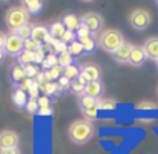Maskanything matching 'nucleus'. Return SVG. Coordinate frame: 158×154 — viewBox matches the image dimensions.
<instances>
[{"mask_svg":"<svg viewBox=\"0 0 158 154\" xmlns=\"http://www.w3.org/2000/svg\"><path fill=\"white\" fill-rule=\"evenodd\" d=\"M95 133V128L92 125L91 120H75L71 123L69 130H68V134H69V139L74 142V143H78V145H83L86 143L88 140L92 139Z\"/></svg>","mask_w":158,"mask_h":154,"instance_id":"1","label":"nucleus"},{"mask_svg":"<svg viewBox=\"0 0 158 154\" xmlns=\"http://www.w3.org/2000/svg\"><path fill=\"white\" fill-rule=\"evenodd\" d=\"M98 43L105 51L114 54L121 45H124V40L118 29H106L98 36Z\"/></svg>","mask_w":158,"mask_h":154,"instance_id":"2","label":"nucleus"},{"mask_svg":"<svg viewBox=\"0 0 158 154\" xmlns=\"http://www.w3.org/2000/svg\"><path fill=\"white\" fill-rule=\"evenodd\" d=\"M28 19H29V14L28 11L23 8V6H17V8H11L8 12H6V17H5V22L6 25L14 31H17L19 28L28 25Z\"/></svg>","mask_w":158,"mask_h":154,"instance_id":"3","label":"nucleus"},{"mask_svg":"<svg viewBox=\"0 0 158 154\" xmlns=\"http://www.w3.org/2000/svg\"><path fill=\"white\" fill-rule=\"evenodd\" d=\"M129 22H131V25H132L135 29L143 31V29H146V28L149 26V23H151V14H149L148 11H144V9H135V11L131 12Z\"/></svg>","mask_w":158,"mask_h":154,"instance_id":"4","label":"nucleus"},{"mask_svg":"<svg viewBox=\"0 0 158 154\" xmlns=\"http://www.w3.org/2000/svg\"><path fill=\"white\" fill-rule=\"evenodd\" d=\"M3 50L8 52L9 55H19V54H22V52L25 51V42L19 36H15L12 33L11 36L6 37V43H5V48Z\"/></svg>","mask_w":158,"mask_h":154,"instance_id":"5","label":"nucleus"},{"mask_svg":"<svg viewBox=\"0 0 158 154\" xmlns=\"http://www.w3.org/2000/svg\"><path fill=\"white\" fill-rule=\"evenodd\" d=\"M19 134L11 130H5L0 133V150H11L19 147Z\"/></svg>","mask_w":158,"mask_h":154,"instance_id":"6","label":"nucleus"},{"mask_svg":"<svg viewBox=\"0 0 158 154\" xmlns=\"http://www.w3.org/2000/svg\"><path fill=\"white\" fill-rule=\"evenodd\" d=\"M81 23H83V25H86V26H88V29H89L91 33L97 34V33L100 31L102 25H103V19H102V15H100V14H97V12H89V14L83 15Z\"/></svg>","mask_w":158,"mask_h":154,"instance_id":"7","label":"nucleus"},{"mask_svg":"<svg viewBox=\"0 0 158 154\" xmlns=\"http://www.w3.org/2000/svg\"><path fill=\"white\" fill-rule=\"evenodd\" d=\"M31 39L34 40V42H37V43H48V45H51L54 42L52 36H51V33L46 29V26H43V25H37V26H32V36H31Z\"/></svg>","mask_w":158,"mask_h":154,"instance_id":"8","label":"nucleus"},{"mask_svg":"<svg viewBox=\"0 0 158 154\" xmlns=\"http://www.w3.org/2000/svg\"><path fill=\"white\" fill-rule=\"evenodd\" d=\"M80 69H81V76L88 80V83H91V82H100V79H102V69L97 65L88 63V65H83Z\"/></svg>","mask_w":158,"mask_h":154,"instance_id":"9","label":"nucleus"},{"mask_svg":"<svg viewBox=\"0 0 158 154\" xmlns=\"http://www.w3.org/2000/svg\"><path fill=\"white\" fill-rule=\"evenodd\" d=\"M146 59H148V55H146V52L143 50V46H134L127 63H131L132 66H141L146 62Z\"/></svg>","mask_w":158,"mask_h":154,"instance_id":"10","label":"nucleus"},{"mask_svg":"<svg viewBox=\"0 0 158 154\" xmlns=\"http://www.w3.org/2000/svg\"><path fill=\"white\" fill-rule=\"evenodd\" d=\"M143 50L146 52V55L152 60H158V37H151L144 42Z\"/></svg>","mask_w":158,"mask_h":154,"instance_id":"11","label":"nucleus"},{"mask_svg":"<svg viewBox=\"0 0 158 154\" xmlns=\"http://www.w3.org/2000/svg\"><path fill=\"white\" fill-rule=\"evenodd\" d=\"M103 90H105V88H103V83H102V82H91V83L86 85L85 94L89 96V97L97 99V97H100V96L103 94Z\"/></svg>","mask_w":158,"mask_h":154,"instance_id":"12","label":"nucleus"},{"mask_svg":"<svg viewBox=\"0 0 158 154\" xmlns=\"http://www.w3.org/2000/svg\"><path fill=\"white\" fill-rule=\"evenodd\" d=\"M132 45H129V43H124V45H121L117 51L114 52V57H115V60H118V62H121V63H124V62H129V57H131V52H132Z\"/></svg>","mask_w":158,"mask_h":154,"instance_id":"13","label":"nucleus"},{"mask_svg":"<svg viewBox=\"0 0 158 154\" xmlns=\"http://www.w3.org/2000/svg\"><path fill=\"white\" fill-rule=\"evenodd\" d=\"M63 25H64V28L68 29V31H77L78 28H80V25H81V20L75 15V14H66L64 17H63Z\"/></svg>","mask_w":158,"mask_h":154,"instance_id":"14","label":"nucleus"},{"mask_svg":"<svg viewBox=\"0 0 158 154\" xmlns=\"http://www.w3.org/2000/svg\"><path fill=\"white\" fill-rule=\"evenodd\" d=\"M12 102L14 105H17L19 108H25L28 105V100H26V93L20 88H17L14 93H12Z\"/></svg>","mask_w":158,"mask_h":154,"instance_id":"15","label":"nucleus"},{"mask_svg":"<svg viewBox=\"0 0 158 154\" xmlns=\"http://www.w3.org/2000/svg\"><path fill=\"white\" fill-rule=\"evenodd\" d=\"M80 74H81V69H80L77 65H74V63L63 69V77H66V79H69V80H75V79H78Z\"/></svg>","mask_w":158,"mask_h":154,"instance_id":"16","label":"nucleus"},{"mask_svg":"<svg viewBox=\"0 0 158 154\" xmlns=\"http://www.w3.org/2000/svg\"><path fill=\"white\" fill-rule=\"evenodd\" d=\"M78 105L81 109H91V108H97V99L94 97H89L86 94L80 96L78 97Z\"/></svg>","mask_w":158,"mask_h":154,"instance_id":"17","label":"nucleus"},{"mask_svg":"<svg viewBox=\"0 0 158 154\" xmlns=\"http://www.w3.org/2000/svg\"><path fill=\"white\" fill-rule=\"evenodd\" d=\"M42 6H43V3L39 2V0H26V2H23V8L28 11V14H29V12H31V14L40 12Z\"/></svg>","mask_w":158,"mask_h":154,"instance_id":"18","label":"nucleus"},{"mask_svg":"<svg viewBox=\"0 0 158 154\" xmlns=\"http://www.w3.org/2000/svg\"><path fill=\"white\" fill-rule=\"evenodd\" d=\"M64 33H66V28H64L63 22H57L51 26V36H52L54 40H61Z\"/></svg>","mask_w":158,"mask_h":154,"instance_id":"19","label":"nucleus"},{"mask_svg":"<svg viewBox=\"0 0 158 154\" xmlns=\"http://www.w3.org/2000/svg\"><path fill=\"white\" fill-rule=\"evenodd\" d=\"M14 34H15V36H19L23 42H26V40H29V39H31V36H32V26L28 23V25H25V26L19 28L17 31H14Z\"/></svg>","mask_w":158,"mask_h":154,"instance_id":"20","label":"nucleus"},{"mask_svg":"<svg viewBox=\"0 0 158 154\" xmlns=\"http://www.w3.org/2000/svg\"><path fill=\"white\" fill-rule=\"evenodd\" d=\"M12 80L14 82H23L26 79V73H25V68L22 65H15L12 68V74H11Z\"/></svg>","mask_w":158,"mask_h":154,"instance_id":"21","label":"nucleus"},{"mask_svg":"<svg viewBox=\"0 0 158 154\" xmlns=\"http://www.w3.org/2000/svg\"><path fill=\"white\" fill-rule=\"evenodd\" d=\"M72 60H74V57L69 54V51H64L63 54L58 55V66H61V68L64 69V68H68L69 65H72Z\"/></svg>","mask_w":158,"mask_h":154,"instance_id":"22","label":"nucleus"},{"mask_svg":"<svg viewBox=\"0 0 158 154\" xmlns=\"http://www.w3.org/2000/svg\"><path fill=\"white\" fill-rule=\"evenodd\" d=\"M68 51L69 54L74 57V55H80L81 52H85V48H83V45L80 43V42H72V43H69V46H68Z\"/></svg>","mask_w":158,"mask_h":154,"instance_id":"23","label":"nucleus"},{"mask_svg":"<svg viewBox=\"0 0 158 154\" xmlns=\"http://www.w3.org/2000/svg\"><path fill=\"white\" fill-rule=\"evenodd\" d=\"M63 71V68L61 66H54V68H51V69H48V73H45V77H46V80L48 82H52L54 79H58L60 77V73Z\"/></svg>","mask_w":158,"mask_h":154,"instance_id":"24","label":"nucleus"},{"mask_svg":"<svg viewBox=\"0 0 158 154\" xmlns=\"http://www.w3.org/2000/svg\"><path fill=\"white\" fill-rule=\"evenodd\" d=\"M85 88H86V85H85L83 82H80L78 79H75V80H72V82H71V90H72L75 94H78V96H83Z\"/></svg>","mask_w":158,"mask_h":154,"instance_id":"25","label":"nucleus"},{"mask_svg":"<svg viewBox=\"0 0 158 154\" xmlns=\"http://www.w3.org/2000/svg\"><path fill=\"white\" fill-rule=\"evenodd\" d=\"M20 62L22 65H31L32 62H35V52L23 51L20 54Z\"/></svg>","mask_w":158,"mask_h":154,"instance_id":"26","label":"nucleus"},{"mask_svg":"<svg viewBox=\"0 0 158 154\" xmlns=\"http://www.w3.org/2000/svg\"><path fill=\"white\" fill-rule=\"evenodd\" d=\"M97 108L109 111V109H114L115 108V102L114 100H109V99H98L97 100Z\"/></svg>","mask_w":158,"mask_h":154,"instance_id":"27","label":"nucleus"},{"mask_svg":"<svg viewBox=\"0 0 158 154\" xmlns=\"http://www.w3.org/2000/svg\"><path fill=\"white\" fill-rule=\"evenodd\" d=\"M80 43L83 45L85 51H88V52H92L94 48H95V42H94V39L91 36L89 37H85V39H80Z\"/></svg>","mask_w":158,"mask_h":154,"instance_id":"28","label":"nucleus"},{"mask_svg":"<svg viewBox=\"0 0 158 154\" xmlns=\"http://www.w3.org/2000/svg\"><path fill=\"white\" fill-rule=\"evenodd\" d=\"M57 65H58V57H55L54 54L46 55V57H45V60H43V66H45V68H48V69H51V68L57 66Z\"/></svg>","mask_w":158,"mask_h":154,"instance_id":"29","label":"nucleus"},{"mask_svg":"<svg viewBox=\"0 0 158 154\" xmlns=\"http://www.w3.org/2000/svg\"><path fill=\"white\" fill-rule=\"evenodd\" d=\"M39 50H42V46H40V43H37V42H34L32 39H29V40H26L25 42V51H29V52H37Z\"/></svg>","mask_w":158,"mask_h":154,"instance_id":"30","label":"nucleus"},{"mask_svg":"<svg viewBox=\"0 0 158 154\" xmlns=\"http://www.w3.org/2000/svg\"><path fill=\"white\" fill-rule=\"evenodd\" d=\"M46 94H57L58 91H60V88H58V85H55L52 82H48V83H45L43 86H40Z\"/></svg>","mask_w":158,"mask_h":154,"instance_id":"31","label":"nucleus"},{"mask_svg":"<svg viewBox=\"0 0 158 154\" xmlns=\"http://www.w3.org/2000/svg\"><path fill=\"white\" fill-rule=\"evenodd\" d=\"M86 120H95L98 117V108H91V109H81Z\"/></svg>","mask_w":158,"mask_h":154,"instance_id":"32","label":"nucleus"},{"mask_svg":"<svg viewBox=\"0 0 158 154\" xmlns=\"http://www.w3.org/2000/svg\"><path fill=\"white\" fill-rule=\"evenodd\" d=\"M26 109H28V112L29 114H35V112H39V102H37V99H29L28 100V105H26Z\"/></svg>","mask_w":158,"mask_h":154,"instance_id":"33","label":"nucleus"},{"mask_svg":"<svg viewBox=\"0 0 158 154\" xmlns=\"http://www.w3.org/2000/svg\"><path fill=\"white\" fill-rule=\"evenodd\" d=\"M23 68H25V73H26L28 79H32V77H35L39 74V69L34 65H23Z\"/></svg>","mask_w":158,"mask_h":154,"instance_id":"34","label":"nucleus"},{"mask_svg":"<svg viewBox=\"0 0 158 154\" xmlns=\"http://www.w3.org/2000/svg\"><path fill=\"white\" fill-rule=\"evenodd\" d=\"M51 45L54 46V50H55L57 52H60V54H63L64 51H68V46H66V43H64V42H61V40H54Z\"/></svg>","mask_w":158,"mask_h":154,"instance_id":"35","label":"nucleus"},{"mask_svg":"<svg viewBox=\"0 0 158 154\" xmlns=\"http://www.w3.org/2000/svg\"><path fill=\"white\" fill-rule=\"evenodd\" d=\"M75 33H77V36H78L80 39H85V37H89V33H91V31L88 29V26H86V25H83V23H81V25H80V28H78Z\"/></svg>","mask_w":158,"mask_h":154,"instance_id":"36","label":"nucleus"},{"mask_svg":"<svg viewBox=\"0 0 158 154\" xmlns=\"http://www.w3.org/2000/svg\"><path fill=\"white\" fill-rule=\"evenodd\" d=\"M58 88H60L61 91L69 90V88H71V80L66 79V77H60V79H58Z\"/></svg>","mask_w":158,"mask_h":154,"instance_id":"37","label":"nucleus"},{"mask_svg":"<svg viewBox=\"0 0 158 154\" xmlns=\"http://www.w3.org/2000/svg\"><path fill=\"white\" fill-rule=\"evenodd\" d=\"M32 85H34V82H32V79H25L23 82H22V85H20V90H23L25 93H29V90L32 88Z\"/></svg>","mask_w":158,"mask_h":154,"instance_id":"38","label":"nucleus"},{"mask_svg":"<svg viewBox=\"0 0 158 154\" xmlns=\"http://www.w3.org/2000/svg\"><path fill=\"white\" fill-rule=\"evenodd\" d=\"M61 42H64V43H68V42H74V33L72 31H68L66 29V33L63 34V37H61Z\"/></svg>","mask_w":158,"mask_h":154,"instance_id":"39","label":"nucleus"},{"mask_svg":"<svg viewBox=\"0 0 158 154\" xmlns=\"http://www.w3.org/2000/svg\"><path fill=\"white\" fill-rule=\"evenodd\" d=\"M37 102H39V108H48L49 106V99L48 97H40Z\"/></svg>","mask_w":158,"mask_h":154,"instance_id":"40","label":"nucleus"},{"mask_svg":"<svg viewBox=\"0 0 158 154\" xmlns=\"http://www.w3.org/2000/svg\"><path fill=\"white\" fill-rule=\"evenodd\" d=\"M51 114H52L51 106H48V108H40V109H39V116H51Z\"/></svg>","mask_w":158,"mask_h":154,"instance_id":"41","label":"nucleus"},{"mask_svg":"<svg viewBox=\"0 0 158 154\" xmlns=\"http://www.w3.org/2000/svg\"><path fill=\"white\" fill-rule=\"evenodd\" d=\"M0 154H20L19 148H11V150H0Z\"/></svg>","mask_w":158,"mask_h":154,"instance_id":"42","label":"nucleus"},{"mask_svg":"<svg viewBox=\"0 0 158 154\" xmlns=\"http://www.w3.org/2000/svg\"><path fill=\"white\" fill-rule=\"evenodd\" d=\"M43 50H39V51L35 52V62H42L43 63Z\"/></svg>","mask_w":158,"mask_h":154,"instance_id":"43","label":"nucleus"},{"mask_svg":"<svg viewBox=\"0 0 158 154\" xmlns=\"http://www.w3.org/2000/svg\"><path fill=\"white\" fill-rule=\"evenodd\" d=\"M6 37H8V36H5L3 33H0V50H2V48H5V43H6Z\"/></svg>","mask_w":158,"mask_h":154,"instance_id":"44","label":"nucleus"},{"mask_svg":"<svg viewBox=\"0 0 158 154\" xmlns=\"http://www.w3.org/2000/svg\"><path fill=\"white\" fill-rule=\"evenodd\" d=\"M2 59H3V52H2V50H0V62H2Z\"/></svg>","mask_w":158,"mask_h":154,"instance_id":"45","label":"nucleus"},{"mask_svg":"<svg viewBox=\"0 0 158 154\" xmlns=\"http://www.w3.org/2000/svg\"><path fill=\"white\" fill-rule=\"evenodd\" d=\"M157 66H158V60H157Z\"/></svg>","mask_w":158,"mask_h":154,"instance_id":"46","label":"nucleus"}]
</instances>
